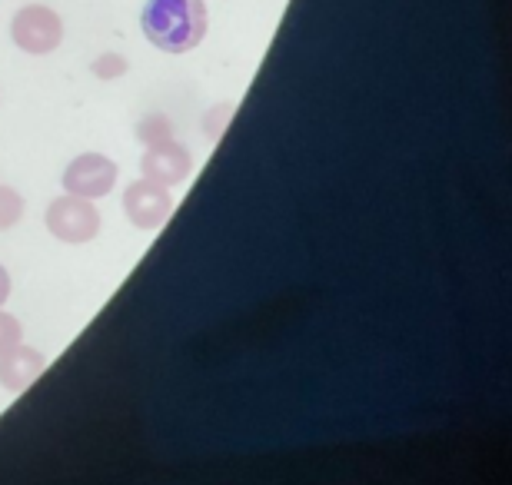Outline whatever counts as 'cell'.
I'll return each instance as SVG.
<instances>
[{
  "label": "cell",
  "instance_id": "obj_1",
  "mask_svg": "<svg viewBox=\"0 0 512 485\" xmlns=\"http://www.w3.org/2000/svg\"><path fill=\"white\" fill-rule=\"evenodd\" d=\"M140 27L163 54H187L207 37V4L203 0H147Z\"/></svg>",
  "mask_w": 512,
  "mask_h": 485
},
{
  "label": "cell",
  "instance_id": "obj_2",
  "mask_svg": "<svg viewBox=\"0 0 512 485\" xmlns=\"http://www.w3.org/2000/svg\"><path fill=\"white\" fill-rule=\"evenodd\" d=\"M10 37H14V44L24 54H37V57L50 54L64 40V20H60L57 10H50L44 4H27L14 14Z\"/></svg>",
  "mask_w": 512,
  "mask_h": 485
},
{
  "label": "cell",
  "instance_id": "obj_3",
  "mask_svg": "<svg viewBox=\"0 0 512 485\" xmlns=\"http://www.w3.org/2000/svg\"><path fill=\"white\" fill-rule=\"evenodd\" d=\"M47 230L64 243H87L100 233V213L94 200H80V196H60L47 210Z\"/></svg>",
  "mask_w": 512,
  "mask_h": 485
},
{
  "label": "cell",
  "instance_id": "obj_4",
  "mask_svg": "<svg viewBox=\"0 0 512 485\" xmlns=\"http://www.w3.org/2000/svg\"><path fill=\"white\" fill-rule=\"evenodd\" d=\"M117 183V163L100 157V153H84L64 170V190L80 200H100L114 190Z\"/></svg>",
  "mask_w": 512,
  "mask_h": 485
},
{
  "label": "cell",
  "instance_id": "obj_5",
  "mask_svg": "<svg viewBox=\"0 0 512 485\" xmlns=\"http://www.w3.org/2000/svg\"><path fill=\"white\" fill-rule=\"evenodd\" d=\"M124 213L137 230H157L160 223H167L173 213V196L170 187H160L153 180L130 183L124 193Z\"/></svg>",
  "mask_w": 512,
  "mask_h": 485
},
{
  "label": "cell",
  "instance_id": "obj_6",
  "mask_svg": "<svg viewBox=\"0 0 512 485\" xmlns=\"http://www.w3.org/2000/svg\"><path fill=\"white\" fill-rule=\"evenodd\" d=\"M140 170H143V180H153L160 187H177L190 177L193 170V160L187 147H180L177 140H163V143H153L147 147L140 160Z\"/></svg>",
  "mask_w": 512,
  "mask_h": 485
},
{
  "label": "cell",
  "instance_id": "obj_7",
  "mask_svg": "<svg viewBox=\"0 0 512 485\" xmlns=\"http://www.w3.org/2000/svg\"><path fill=\"white\" fill-rule=\"evenodd\" d=\"M47 369V359L30 346H14L0 356V386L7 392H24L30 383H37Z\"/></svg>",
  "mask_w": 512,
  "mask_h": 485
},
{
  "label": "cell",
  "instance_id": "obj_8",
  "mask_svg": "<svg viewBox=\"0 0 512 485\" xmlns=\"http://www.w3.org/2000/svg\"><path fill=\"white\" fill-rule=\"evenodd\" d=\"M137 137L147 143V147H153V143H163V140H173V123L167 117H160V113H153V117L140 120Z\"/></svg>",
  "mask_w": 512,
  "mask_h": 485
},
{
  "label": "cell",
  "instance_id": "obj_9",
  "mask_svg": "<svg viewBox=\"0 0 512 485\" xmlns=\"http://www.w3.org/2000/svg\"><path fill=\"white\" fill-rule=\"evenodd\" d=\"M20 216H24V200H20V193L10 187H0V230L17 226Z\"/></svg>",
  "mask_w": 512,
  "mask_h": 485
},
{
  "label": "cell",
  "instance_id": "obj_10",
  "mask_svg": "<svg viewBox=\"0 0 512 485\" xmlns=\"http://www.w3.org/2000/svg\"><path fill=\"white\" fill-rule=\"evenodd\" d=\"M90 70H94V77L100 80H117L127 74V60L120 54H100L94 64H90Z\"/></svg>",
  "mask_w": 512,
  "mask_h": 485
},
{
  "label": "cell",
  "instance_id": "obj_11",
  "mask_svg": "<svg viewBox=\"0 0 512 485\" xmlns=\"http://www.w3.org/2000/svg\"><path fill=\"white\" fill-rule=\"evenodd\" d=\"M20 339H24V329H20V319H14L10 313H0V356H4L7 349L20 346Z\"/></svg>",
  "mask_w": 512,
  "mask_h": 485
},
{
  "label": "cell",
  "instance_id": "obj_12",
  "mask_svg": "<svg viewBox=\"0 0 512 485\" xmlns=\"http://www.w3.org/2000/svg\"><path fill=\"white\" fill-rule=\"evenodd\" d=\"M230 113H233V103H223V107H213V110L207 113V137H210V140H217L220 133L227 130Z\"/></svg>",
  "mask_w": 512,
  "mask_h": 485
},
{
  "label": "cell",
  "instance_id": "obj_13",
  "mask_svg": "<svg viewBox=\"0 0 512 485\" xmlns=\"http://www.w3.org/2000/svg\"><path fill=\"white\" fill-rule=\"evenodd\" d=\"M7 296H10V273L0 266V306L7 303Z\"/></svg>",
  "mask_w": 512,
  "mask_h": 485
}]
</instances>
